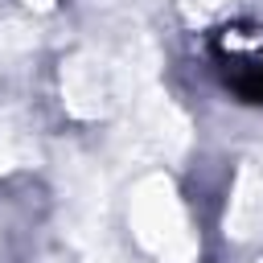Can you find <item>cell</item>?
<instances>
[{
    "mask_svg": "<svg viewBox=\"0 0 263 263\" xmlns=\"http://www.w3.org/2000/svg\"><path fill=\"white\" fill-rule=\"evenodd\" d=\"M210 53H214V66H218L222 82L242 103L263 107V29L247 25V21L222 25L210 41Z\"/></svg>",
    "mask_w": 263,
    "mask_h": 263,
    "instance_id": "1",
    "label": "cell"
}]
</instances>
